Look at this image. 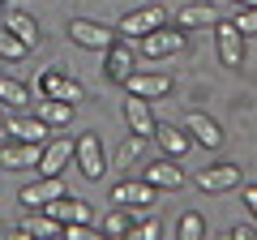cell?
<instances>
[{
  "label": "cell",
  "mask_w": 257,
  "mask_h": 240,
  "mask_svg": "<svg viewBox=\"0 0 257 240\" xmlns=\"http://www.w3.org/2000/svg\"><path fill=\"white\" fill-rule=\"evenodd\" d=\"M184 47H189V35H184L180 26H172V22L138 39V56H146V60H172V56H180Z\"/></svg>",
  "instance_id": "6da1fadb"
},
{
  "label": "cell",
  "mask_w": 257,
  "mask_h": 240,
  "mask_svg": "<svg viewBox=\"0 0 257 240\" xmlns=\"http://www.w3.org/2000/svg\"><path fill=\"white\" fill-rule=\"evenodd\" d=\"M120 86H124L128 94L146 99V103H159V99H167V94L176 90V77L172 73H159V69H133Z\"/></svg>",
  "instance_id": "7a4b0ae2"
},
{
  "label": "cell",
  "mask_w": 257,
  "mask_h": 240,
  "mask_svg": "<svg viewBox=\"0 0 257 240\" xmlns=\"http://www.w3.org/2000/svg\"><path fill=\"white\" fill-rule=\"evenodd\" d=\"M214 52H219V65L223 69H244V56H248V39L240 35L231 22H214Z\"/></svg>",
  "instance_id": "3957f363"
},
{
  "label": "cell",
  "mask_w": 257,
  "mask_h": 240,
  "mask_svg": "<svg viewBox=\"0 0 257 240\" xmlns=\"http://www.w3.org/2000/svg\"><path fill=\"white\" fill-rule=\"evenodd\" d=\"M159 202V189L150 180H120V185L107 189V206H128V210H155Z\"/></svg>",
  "instance_id": "277c9868"
},
{
  "label": "cell",
  "mask_w": 257,
  "mask_h": 240,
  "mask_svg": "<svg viewBox=\"0 0 257 240\" xmlns=\"http://www.w3.org/2000/svg\"><path fill=\"white\" fill-rule=\"evenodd\" d=\"M69 39H73L77 47H86V52H107L111 43H116V26H107V22H94V18H73L69 22Z\"/></svg>",
  "instance_id": "5b68a950"
},
{
  "label": "cell",
  "mask_w": 257,
  "mask_h": 240,
  "mask_svg": "<svg viewBox=\"0 0 257 240\" xmlns=\"http://www.w3.org/2000/svg\"><path fill=\"white\" fill-rule=\"evenodd\" d=\"M167 9L163 5H142V9H133V13H124V18L116 22V35L120 39H142V35H150V30H159V26H167Z\"/></svg>",
  "instance_id": "8992f818"
},
{
  "label": "cell",
  "mask_w": 257,
  "mask_h": 240,
  "mask_svg": "<svg viewBox=\"0 0 257 240\" xmlns=\"http://www.w3.org/2000/svg\"><path fill=\"white\" fill-rule=\"evenodd\" d=\"M142 180H150L159 193H163V189L172 193V189H184V185H189V176L180 172V159H167V155L146 159V163H142Z\"/></svg>",
  "instance_id": "52a82bcc"
},
{
  "label": "cell",
  "mask_w": 257,
  "mask_h": 240,
  "mask_svg": "<svg viewBox=\"0 0 257 240\" xmlns=\"http://www.w3.org/2000/svg\"><path fill=\"white\" fill-rule=\"evenodd\" d=\"M73 159H77V172H82L86 180H99V176L107 172V155H103L99 133H82V138L73 142Z\"/></svg>",
  "instance_id": "ba28073f"
},
{
  "label": "cell",
  "mask_w": 257,
  "mask_h": 240,
  "mask_svg": "<svg viewBox=\"0 0 257 240\" xmlns=\"http://www.w3.org/2000/svg\"><path fill=\"white\" fill-rule=\"evenodd\" d=\"M39 94H52V99H64V103H82L86 99V86L77 77H69L64 69H43L39 73Z\"/></svg>",
  "instance_id": "9c48e42d"
},
{
  "label": "cell",
  "mask_w": 257,
  "mask_h": 240,
  "mask_svg": "<svg viewBox=\"0 0 257 240\" xmlns=\"http://www.w3.org/2000/svg\"><path fill=\"white\" fill-rule=\"evenodd\" d=\"M138 47H128V39H116V43L107 47V52H103V73H107V82H124L128 73H133V69H138Z\"/></svg>",
  "instance_id": "30bf717a"
},
{
  "label": "cell",
  "mask_w": 257,
  "mask_h": 240,
  "mask_svg": "<svg viewBox=\"0 0 257 240\" xmlns=\"http://www.w3.org/2000/svg\"><path fill=\"white\" fill-rule=\"evenodd\" d=\"M193 185L202 189V193H227V189H240V167L236 163H210V167H202V172L193 176Z\"/></svg>",
  "instance_id": "8fae6325"
},
{
  "label": "cell",
  "mask_w": 257,
  "mask_h": 240,
  "mask_svg": "<svg viewBox=\"0 0 257 240\" xmlns=\"http://www.w3.org/2000/svg\"><path fill=\"white\" fill-rule=\"evenodd\" d=\"M73 163V142L69 138H47L43 146H39V176H60L64 167Z\"/></svg>",
  "instance_id": "7c38bea8"
},
{
  "label": "cell",
  "mask_w": 257,
  "mask_h": 240,
  "mask_svg": "<svg viewBox=\"0 0 257 240\" xmlns=\"http://www.w3.org/2000/svg\"><path fill=\"white\" fill-rule=\"evenodd\" d=\"M150 142H155L159 155H167V159H184V155L193 150V138H189V129H184V125H155Z\"/></svg>",
  "instance_id": "4fadbf2b"
},
{
  "label": "cell",
  "mask_w": 257,
  "mask_h": 240,
  "mask_svg": "<svg viewBox=\"0 0 257 240\" xmlns=\"http://www.w3.org/2000/svg\"><path fill=\"white\" fill-rule=\"evenodd\" d=\"M60 193H69L60 176H39V180H30V185H22L18 202L26 206V210H39V206H47L52 197H60Z\"/></svg>",
  "instance_id": "5bb4252c"
},
{
  "label": "cell",
  "mask_w": 257,
  "mask_h": 240,
  "mask_svg": "<svg viewBox=\"0 0 257 240\" xmlns=\"http://www.w3.org/2000/svg\"><path fill=\"white\" fill-rule=\"evenodd\" d=\"M39 210H47L56 223H90V202L86 197H73V193H60V197H52L47 206H39Z\"/></svg>",
  "instance_id": "9a60e30c"
},
{
  "label": "cell",
  "mask_w": 257,
  "mask_h": 240,
  "mask_svg": "<svg viewBox=\"0 0 257 240\" xmlns=\"http://www.w3.org/2000/svg\"><path fill=\"white\" fill-rule=\"evenodd\" d=\"M184 129H189L193 146H206V150H219L223 146V125L210 120L206 111H189V116H184Z\"/></svg>",
  "instance_id": "2e32d148"
},
{
  "label": "cell",
  "mask_w": 257,
  "mask_h": 240,
  "mask_svg": "<svg viewBox=\"0 0 257 240\" xmlns=\"http://www.w3.org/2000/svg\"><path fill=\"white\" fill-rule=\"evenodd\" d=\"M35 163H39V142H22V138L0 142V167L22 172V167H35Z\"/></svg>",
  "instance_id": "e0dca14e"
},
{
  "label": "cell",
  "mask_w": 257,
  "mask_h": 240,
  "mask_svg": "<svg viewBox=\"0 0 257 240\" xmlns=\"http://www.w3.org/2000/svg\"><path fill=\"white\" fill-rule=\"evenodd\" d=\"M214 22H219L214 5H202V0H193V5H184V9L176 13V22H172V26H180L184 35H197V30H210Z\"/></svg>",
  "instance_id": "ac0fdd59"
},
{
  "label": "cell",
  "mask_w": 257,
  "mask_h": 240,
  "mask_svg": "<svg viewBox=\"0 0 257 240\" xmlns=\"http://www.w3.org/2000/svg\"><path fill=\"white\" fill-rule=\"evenodd\" d=\"M30 111H35V116L43 120L47 129H64V125L73 120V103L52 99V94H39V103H30Z\"/></svg>",
  "instance_id": "d6986e66"
},
{
  "label": "cell",
  "mask_w": 257,
  "mask_h": 240,
  "mask_svg": "<svg viewBox=\"0 0 257 240\" xmlns=\"http://www.w3.org/2000/svg\"><path fill=\"white\" fill-rule=\"evenodd\" d=\"M124 125H128V133H138V138H150L159 120H155V111H150V103H146V99L128 94V99H124Z\"/></svg>",
  "instance_id": "ffe728a7"
},
{
  "label": "cell",
  "mask_w": 257,
  "mask_h": 240,
  "mask_svg": "<svg viewBox=\"0 0 257 240\" xmlns=\"http://www.w3.org/2000/svg\"><path fill=\"white\" fill-rule=\"evenodd\" d=\"M0 26L13 30V35L22 39L26 47H39V39H43V30H39V22L30 18L26 9H5V18H0Z\"/></svg>",
  "instance_id": "44dd1931"
},
{
  "label": "cell",
  "mask_w": 257,
  "mask_h": 240,
  "mask_svg": "<svg viewBox=\"0 0 257 240\" xmlns=\"http://www.w3.org/2000/svg\"><path fill=\"white\" fill-rule=\"evenodd\" d=\"M9 138H22V142H39L43 146L47 138H52V129H47L43 120L30 111V116H18V111H9Z\"/></svg>",
  "instance_id": "7402d4cb"
},
{
  "label": "cell",
  "mask_w": 257,
  "mask_h": 240,
  "mask_svg": "<svg viewBox=\"0 0 257 240\" xmlns=\"http://www.w3.org/2000/svg\"><path fill=\"white\" fill-rule=\"evenodd\" d=\"M13 231H18V236H39V240H47V236H60L64 227H60L47 210H26V219H22Z\"/></svg>",
  "instance_id": "603a6c76"
},
{
  "label": "cell",
  "mask_w": 257,
  "mask_h": 240,
  "mask_svg": "<svg viewBox=\"0 0 257 240\" xmlns=\"http://www.w3.org/2000/svg\"><path fill=\"white\" fill-rule=\"evenodd\" d=\"M0 103L9 111H22L30 103V90H26V82H18V77H9V73H0Z\"/></svg>",
  "instance_id": "cb8c5ba5"
},
{
  "label": "cell",
  "mask_w": 257,
  "mask_h": 240,
  "mask_svg": "<svg viewBox=\"0 0 257 240\" xmlns=\"http://www.w3.org/2000/svg\"><path fill=\"white\" fill-rule=\"evenodd\" d=\"M128 223H133V210L128 206H107V219L99 223V231L107 240H116V236H128Z\"/></svg>",
  "instance_id": "d4e9b609"
},
{
  "label": "cell",
  "mask_w": 257,
  "mask_h": 240,
  "mask_svg": "<svg viewBox=\"0 0 257 240\" xmlns=\"http://www.w3.org/2000/svg\"><path fill=\"white\" fill-rule=\"evenodd\" d=\"M26 56H30V47L22 43V39L13 35V30H5V26H0V60L18 65V60H26Z\"/></svg>",
  "instance_id": "484cf974"
},
{
  "label": "cell",
  "mask_w": 257,
  "mask_h": 240,
  "mask_svg": "<svg viewBox=\"0 0 257 240\" xmlns=\"http://www.w3.org/2000/svg\"><path fill=\"white\" fill-rule=\"evenodd\" d=\"M146 142H150V138H138V133H133V138H128L124 146L116 150V159H111V163H116L120 172H124V167H133V163H138L142 155H146Z\"/></svg>",
  "instance_id": "4316f807"
},
{
  "label": "cell",
  "mask_w": 257,
  "mask_h": 240,
  "mask_svg": "<svg viewBox=\"0 0 257 240\" xmlns=\"http://www.w3.org/2000/svg\"><path fill=\"white\" fill-rule=\"evenodd\" d=\"M176 236H180V240H202V236H206V219H202L197 210L180 214V223H176Z\"/></svg>",
  "instance_id": "83f0119b"
},
{
  "label": "cell",
  "mask_w": 257,
  "mask_h": 240,
  "mask_svg": "<svg viewBox=\"0 0 257 240\" xmlns=\"http://www.w3.org/2000/svg\"><path fill=\"white\" fill-rule=\"evenodd\" d=\"M231 26H236V30H240L244 39H253V35H257V5H248V9H236Z\"/></svg>",
  "instance_id": "f1b7e54d"
},
{
  "label": "cell",
  "mask_w": 257,
  "mask_h": 240,
  "mask_svg": "<svg viewBox=\"0 0 257 240\" xmlns=\"http://www.w3.org/2000/svg\"><path fill=\"white\" fill-rule=\"evenodd\" d=\"M64 240H99L103 231L94 227V223H64V231H60Z\"/></svg>",
  "instance_id": "f546056e"
},
{
  "label": "cell",
  "mask_w": 257,
  "mask_h": 240,
  "mask_svg": "<svg viewBox=\"0 0 257 240\" xmlns=\"http://www.w3.org/2000/svg\"><path fill=\"white\" fill-rule=\"evenodd\" d=\"M231 240H257V227L253 223H236L231 227Z\"/></svg>",
  "instance_id": "4dcf8cb0"
},
{
  "label": "cell",
  "mask_w": 257,
  "mask_h": 240,
  "mask_svg": "<svg viewBox=\"0 0 257 240\" xmlns=\"http://www.w3.org/2000/svg\"><path fill=\"white\" fill-rule=\"evenodd\" d=\"M244 206H248V214L257 219V185H248V189H244Z\"/></svg>",
  "instance_id": "1f68e13d"
},
{
  "label": "cell",
  "mask_w": 257,
  "mask_h": 240,
  "mask_svg": "<svg viewBox=\"0 0 257 240\" xmlns=\"http://www.w3.org/2000/svg\"><path fill=\"white\" fill-rule=\"evenodd\" d=\"M9 138V107H5V103H0V142Z\"/></svg>",
  "instance_id": "d6a6232c"
},
{
  "label": "cell",
  "mask_w": 257,
  "mask_h": 240,
  "mask_svg": "<svg viewBox=\"0 0 257 240\" xmlns=\"http://www.w3.org/2000/svg\"><path fill=\"white\" fill-rule=\"evenodd\" d=\"M248 5H257V0H236V9H248Z\"/></svg>",
  "instance_id": "836d02e7"
}]
</instances>
